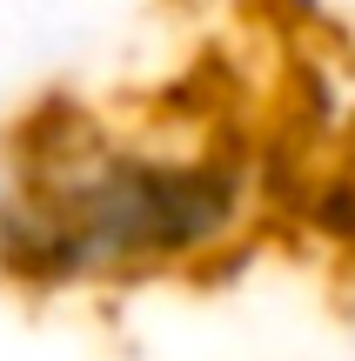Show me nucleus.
I'll use <instances>...</instances> for the list:
<instances>
[{"label":"nucleus","instance_id":"nucleus-1","mask_svg":"<svg viewBox=\"0 0 355 361\" xmlns=\"http://www.w3.org/2000/svg\"><path fill=\"white\" fill-rule=\"evenodd\" d=\"M262 180L215 134L61 128L0 174V274L27 295L128 288L222 261Z\"/></svg>","mask_w":355,"mask_h":361},{"label":"nucleus","instance_id":"nucleus-2","mask_svg":"<svg viewBox=\"0 0 355 361\" xmlns=\"http://www.w3.org/2000/svg\"><path fill=\"white\" fill-rule=\"evenodd\" d=\"M295 214L335 255H355V168H329L308 188H295Z\"/></svg>","mask_w":355,"mask_h":361}]
</instances>
